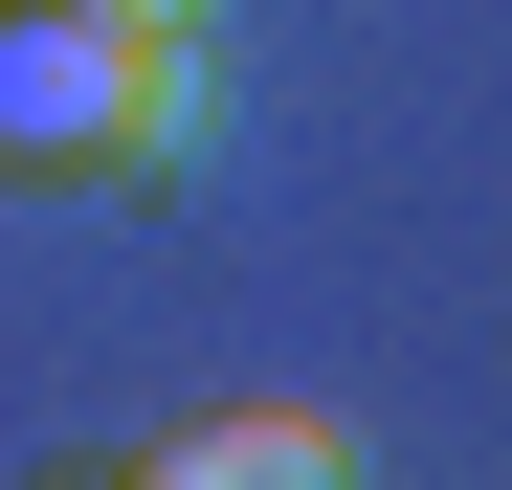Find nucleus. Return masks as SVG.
<instances>
[{"instance_id": "f257e3e1", "label": "nucleus", "mask_w": 512, "mask_h": 490, "mask_svg": "<svg viewBox=\"0 0 512 490\" xmlns=\"http://www.w3.org/2000/svg\"><path fill=\"white\" fill-rule=\"evenodd\" d=\"M201 134V67L179 23H112V0H0V156L67 179V156H179Z\"/></svg>"}, {"instance_id": "f03ea898", "label": "nucleus", "mask_w": 512, "mask_h": 490, "mask_svg": "<svg viewBox=\"0 0 512 490\" xmlns=\"http://www.w3.org/2000/svg\"><path fill=\"white\" fill-rule=\"evenodd\" d=\"M334 468V424L312 401H245V424H179V490H312Z\"/></svg>"}, {"instance_id": "7ed1b4c3", "label": "nucleus", "mask_w": 512, "mask_h": 490, "mask_svg": "<svg viewBox=\"0 0 512 490\" xmlns=\"http://www.w3.org/2000/svg\"><path fill=\"white\" fill-rule=\"evenodd\" d=\"M112 23H201V0H112Z\"/></svg>"}]
</instances>
